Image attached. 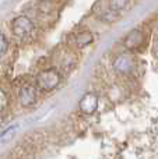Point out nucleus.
<instances>
[{
  "label": "nucleus",
  "instance_id": "nucleus-1",
  "mask_svg": "<svg viewBox=\"0 0 158 159\" xmlns=\"http://www.w3.org/2000/svg\"><path fill=\"white\" fill-rule=\"evenodd\" d=\"M60 82V74L56 70L49 69L39 73L36 77V85L42 91H53Z\"/></svg>",
  "mask_w": 158,
  "mask_h": 159
},
{
  "label": "nucleus",
  "instance_id": "nucleus-2",
  "mask_svg": "<svg viewBox=\"0 0 158 159\" xmlns=\"http://www.w3.org/2000/svg\"><path fill=\"white\" fill-rule=\"evenodd\" d=\"M11 27H13V34L17 36V38H25V36L30 35L34 30L32 21L25 16L17 17V18L13 21Z\"/></svg>",
  "mask_w": 158,
  "mask_h": 159
},
{
  "label": "nucleus",
  "instance_id": "nucleus-3",
  "mask_svg": "<svg viewBox=\"0 0 158 159\" xmlns=\"http://www.w3.org/2000/svg\"><path fill=\"white\" fill-rule=\"evenodd\" d=\"M36 89L32 87V85H22L20 88V92H18V99H20V103L22 106H31L36 102Z\"/></svg>",
  "mask_w": 158,
  "mask_h": 159
},
{
  "label": "nucleus",
  "instance_id": "nucleus-4",
  "mask_svg": "<svg viewBox=\"0 0 158 159\" xmlns=\"http://www.w3.org/2000/svg\"><path fill=\"white\" fill-rule=\"evenodd\" d=\"M78 107L83 113L86 115H92V113L97 110L98 107V96L95 93H86V95L81 98Z\"/></svg>",
  "mask_w": 158,
  "mask_h": 159
},
{
  "label": "nucleus",
  "instance_id": "nucleus-5",
  "mask_svg": "<svg viewBox=\"0 0 158 159\" xmlns=\"http://www.w3.org/2000/svg\"><path fill=\"white\" fill-rule=\"evenodd\" d=\"M133 66H134L133 60H132V57L128 55H120L114 63L115 71L120 73V74H129V73L133 70Z\"/></svg>",
  "mask_w": 158,
  "mask_h": 159
},
{
  "label": "nucleus",
  "instance_id": "nucleus-6",
  "mask_svg": "<svg viewBox=\"0 0 158 159\" xmlns=\"http://www.w3.org/2000/svg\"><path fill=\"white\" fill-rule=\"evenodd\" d=\"M142 42H143V34L140 31H132L128 35V38H126L125 43L129 49H134V48L140 46Z\"/></svg>",
  "mask_w": 158,
  "mask_h": 159
},
{
  "label": "nucleus",
  "instance_id": "nucleus-7",
  "mask_svg": "<svg viewBox=\"0 0 158 159\" xmlns=\"http://www.w3.org/2000/svg\"><path fill=\"white\" fill-rule=\"evenodd\" d=\"M91 42H92V35L88 31H83V32L76 35V45H77L78 48H84V46H87V45H90Z\"/></svg>",
  "mask_w": 158,
  "mask_h": 159
},
{
  "label": "nucleus",
  "instance_id": "nucleus-8",
  "mask_svg": "<svg viewBox=\"0 0 158 159\" xmlns=\"http://www.w3.org/2000/svg\"><path fill=\"white\" fill-rule=\"evenodd\" d=\"M17 129H18V126H10L7 130H4V133L0 135V141H3V143H6V141H10L11 138L14 137V134H16Z\"/></svg>",
  "mask_w": 158,
  "mask_h": 159
},
{
  "label": "nucleus",
  "instance_id": "nucleus-9",
  "mask_svg": "<svg viewBox=\"0 0 158 159\" xmlns=\"http://www.w3.org/2000/svg\"><path fill=\"white\" fill-rule=\"evenodd\" d=\"M129 0H109V7L111 10H122Z\"/></svg>",
  "mask_w": 158,
  "mask_h": 159
},
{
  "label": "nucleus",
  "instance_id": "nucleus-10",
  "mask_svg": "<svg viewBox=\"0 0 158 159\" xmlns=\"http://www.w3.org/2000/svg\"><path fill=\"white\" fill-rule=\"evenodd\" d=\"M7 46H8L7 38L4 36V34H0V59L6 55V52H7Z\"/></svg>",
  "mask_w": 158,
  "mask_h": 159
},
{
  "label": "nucleus",
  "instance_id": "nucleus-11",
  "mask_svg": "<svg viewBox=\"0 0 158 159\" xmlns=\"http://www.w3.org/2000/svg\"><path fill=\"white\" fill-rule=\"evenodd\" d=\"M7 103H8L7 93H6L3 89H0V112H3V109L7 106Z\"/></svg>",
  "mask_w": 158,
  "mask_h": 159
},
{
  "label": "nucleus",
  "instance_id": "nucleus-12",
  "mask_svg": "<svg viewBox=\"0 0 158 159\" xmlns=\"http://www.w3.org/2000/svg\"><path fill=\"white\" fill-rule=\"evenodd\" d=\"M2 124H3V113L0 112V127H2Z\"/></svg>",
  "mask_w": 158,
  "mask_h": 159
},
{
  "label": "nucleus",
  "instance_id": "nucleus-13",
  "mask_svg": "<svg viewBox=\"0 0 158 159\" xmlns=\"http://www.w3.org/2000/svg\"><path fill=\"white\" fill-rule=\"evenodd\" d=\"M157 45H158V41H157Z\"/></svg>",
  "mask_w": 158,
  "mask_h": 159
}]
</instances>
